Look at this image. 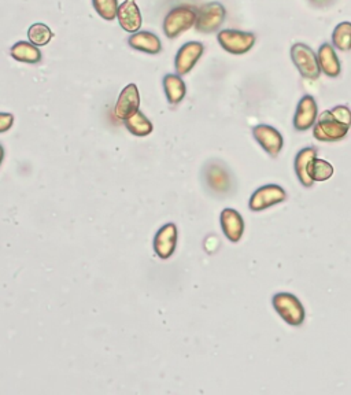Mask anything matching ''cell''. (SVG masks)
<instances>
[{"label": "cell", "mask_w": 351, "mask_h": 395, "mask_svg": "<svg viewBox=\"0 0 351 395\" xmlns=\"http://www.w3.org/2000/svg\"><path fill=\"white\" fill-rule=\"evenodd\" d=\"M140 95L136 84H128L118 96L116 105V117L119 119H128L132 113L139 110Z\"/></svg>", "instance_id": "2e32d148"}, {"label": "cell", "mask_w": 351, "mask_h": 395, "mask_svg": "<svg viewBox=\"0 0 351 395\" xmlns=\"http://www.w3.org/2000/svg\"><path fill=\"white\" fill-rule=\"evenodd\" d=\"M227 10L220 1H209L197 10L195 28L200 33H214L224 24Z\"/></svg>", "instance_id": "5b68a950"}, {"label": "cell", "mask_w": 351, "mask_h": 395, "mask_svg": "<svg viewBox=\"0 0 351 395\" xmlns=\"http://www.w3.org/2000/svg\"><path fill=\"white\" fill-rule=\"evenodd\" d=\"M121 28L128 33H136L142 28V13L135 0H125L119 4L117 14Z\"/></svg>", "instance_id": "4fadbf2b"}, {"label": "cell", "mask_w": 351, "mask_h": 395, "mask_svg": "<svg viewBox=\"0 0 351 395\" xmlns=\"http://www.w3.org/2000/svg\"><path fill=\"white\" fill-rule=\"evenodd\" d=\"M318 119H334L336 122H341V124H345L348 126H351V110L345 105L335 106L334 109L325 110L324 113H321L318 116Z\"/></svg>", "instance_id": "484cf974"}, {"label": "cell", "mask_w": 351, "mask_h": 395, "mask_svg": "<svg viewBox=\"0 0 351 395\" xmlns=\"http://www.w3.org/2000/svg\"><path fill=\"white\" fill-rule=\"evenodd\" d=\"M95 11L106 21H114L118 14V0H92Z\"/></svg>", "instance_id": "d4e9b609"}, {"label": "cell", "mask_w": 351, "mask_h": 395, "mask_svg": "<svg viewBox=\"0 0 351 395\" xmlns=\"http://www.w3.org/2000/svg\"><path fill=\"white\" fill-rule=\"evenodd\" d=\"M317 58H318L321 73H324L327 77H331V79H336L341 76L342 73L341 59L336 54V48L332 44L329 43L321 44L317 52Z\"/></svg>", "instance_id": "5bb4252c"}, {"label": "cell", "mask_w": 351, "mask_h": 395, "mask_svg": "<svg viewBox=\"0 0 351 395\" xmlns=\"http://www.w3.org/2000/svg\"><path fill=\"white\" fill-rule=\"evenodd\" d=\"M197 10L193 6L183 4L174 7L163 20V33L167 39H176L193 27H195Z\"/></svg>", "instance_id": "6da1fadb"}, {"label": "cell", "mask_w": 351, "mask_h": 395, "mask_svg": "<svg viewBox=\"0 0 351 395\" xmlns=\"http://www.w3.org/2000/svg\"><path fill=\"white\" fill-rule=\"evenodd\" d=\"M163 89L170 105L180 103L187 94L186 82L179 75H166L163 77Z\"/></svg>", "instance_id": "ffe728a7"}, {"label": "cell", "mask_w": 351, "mask_h": 395, "mask_svg": "<svg viewBox=\"0 0 351 395\" xmlns=\"http://www.w3.org/2000/svg\"><path fill=\"white\" fill-rule=\"evenodd\" d=\"M290 54L294 65L304 79L312 81L320 79L321 69L317 54L313 51L312 47L305 43H295L292 44Z\"/></svg>", "instance_id": "277c9868"}, {"label": "cell", "mask_w": 351, "mask_h": 395, "mask_svg": "<svg viewBox=\"0 0 351 395\" xmlns=\"http://www.w3.org/2000/svg\"><path fill=\"white\" fill-rule=\"evenodd\" d=\"M128 44L132 48L150 55H156L162 51V43L159 38L147 31H139L136 33H132L128 39Z\"/></svg>", "instance_id": "ac0fdd59"}, {"label": "cell", "mask_w": 351, "mask_h": 395, "mask_svg": "<svg viewBox=\"0 0 351 395\" xmlns=\"http://www.w3.org/2000/svg\"><path fill=\"white\" fill-rule=\"evenodd\" d=\"M177 227L174 224H166L163 225L158 232L154 239V250L156 255L160 260H167L173 255L176 246H177Z\"/></svg>", "instance_id": "7c38bea8"}, {"label": "cell", "mask_w": 351, "mask_h": 395, "mask_svg": "<svg viewBox=\"0 0 351 395\" xmlns=\"http://www.w3.org/2000/svg\"><path fill=\"white\" fill-rule=\"evenodd\" d=\"M220 223L224 235L230 241L237 243L241 240L244 235V220L237 210L232 207L224 209L220 216Z\"/></svg>", "instance_id": "9a60e30c"}, {"label": "cell", "mask_w": 351, "mask_h": 395, "mask_svg": "<svg viewBox=\"0 0 351 395\" xmlns=\"http://www.w3.org/2000/svg\"><path fill=\"white\" fill-rule=\"evenodd\" d=\"M11 57L22 64H29V65H36L41 61V51L39 47L32 44L31 41H17L11 50H10Z\"/></svg>", "instance_id": "d6986e66"}, {"label": "cell", "mask_w": 351, "mask_h": 395, "mask_svg": "<svg viewBox=\"0 0 351 395\" xmlns=\"http://www.w3.org/2000/svg\"><path fill=\"white\" fill-rule=\"evenodd\" d=\"M52 38H54L52 31L50 29L48 25H45L43 22H36V24L31 25L29 29H28V39L36 47L47 45Z\"/></svg>", "instance_id": "cb8c5ba5"}, {"label": "cell", "mask_w": 351, "mask_h": 395, "mask_svg": "<svg viewBox=\"0 0 351 395\" xmlns=\"http://www.w3.org/2000/svg\"><path fill=\"white\" fill-rule=\"evenodd\" d=\"M124 124L126 126V129L135 135V136H149L154 126L153 122L144 116V113H142L140 110H136L135 113H132L128 119H124Z\"/></svg>", "instance_id": "44dd1931"}, {"label": "cell", "mask_w": 351, "mask_h": 395, "mask_svg": "<svg viewBox=\"0 0 351 395\" xmlns=\"http://www.w3.org/2000/svg\"><path fill=\"white\" fill-rule=\"evenodd\" d=\"M14 125V116L10 113H0V133H4L11 129Z\"/></svg>", "instance_id": "4316f807"}, {"label": "cell", "mask_w": 351, "mask_h": 395, "mask_svg": "<svg viewBox=\"0 0 351 395\" xmlns=\"http://www.w3.org/2000/svg\"><path fill=\"white\" fill-rule=\"evenodd\" d=\"M274 311L287 324L299 327L306 318V312L302 302L291 292H278L272 298Z\"/></svg>", "instance_id": "3957f363"}, {"label": "cell", "mask_w": 351, "mask_h": 395, "mask_svg": "<svg viewBox=\"0 0 351 395\" xmlns=\"http://www.w3.org/2000/svg\"><path fill=\"white\" fill-rule=\"evenodd\" d=\"M285 200H287V193L283 187L277 184H267L257 188L251 194L248 207L251 211H264Z\"/></svg>", "instance_id": "52a82bcc"}, {"label": "cell", "mask_w": 351, "mask_h": 395, "mask_svg": "<svg viewBox=\"0 0 351 395\" xmlns=\"http://www.w3.org/2000/svg\"><path fill=\"white\" fill-rule=\"evenodd\" d=\"M309 1L315 7H325L332 3V0H309Z\"/></svg>", "instance_id": "83f0119b"}, {"label": "cell", "mask_w": 351, "mask_h": 395, "mask_svg": "<svg viewBox=\"0 0 351 395\" xmlns=\"http://www.w3.org/2000/svg\"><path fill=\"white\" fill-rule=\"evenodd\" d=\"M318 119V105L312 95H305L298 102L295 116H294V128L298 132H305L314 126Z\"/></svg>", "instance_id": "8fae6325"}, {"label": "cell", "mask_w": 351, "mask_h": 395, "mask_svg": "<svg viewBox=\"0 0 351 395\" xmlns=\"http://www.w3.org/2000/svg\"><path fill=\"white\" fill-rule=\"evenodd\" d=\"M350 126L336 122L334 119H318L313 126V136L322 143H335L345 139Z\"/></svg>", "instance_id": "30bf717a"}, {"label": "cell", "mask_w": 351, "mask_h": 395, "mask_svg": "<svg viewBox=\"0 0 351 395\" xmlns=\"http://www.w3.org/2000/svg\"><path fill=\"white\" fill-rule=\"evenodd\" d=\"M204 52V47L199 41H188L180 47L174 59V68L179 76L188 75L202 58Z\"/></svg>", "instance_id": "9c48e42d"}, {"label": "cell", "mask_w": 351, "mask_h": 395, "mask_svg": "<svg viewBox=\"0 0 351 395\" xmlns=\"http://www.w3.org/2000/svg\"><path fill=\"white\" fill-rule=\"evenodd\" d=\"M308 173L314 183L327 181L334 176V166L328 161L317 157V158L312 159V162L309 163Z\"/></svg>", "instance_id": "7402d4cb"}, {"label": "cell", "mask_w": 351, "mask_h": 395, "mask_svg": "<svg viewBox=\"0 0 351 395\" xmlns=\"http://www.w3.org/2000/svg\"><path fill=\"white\" fill-rule=\"evenodd\" d=\"M218 44L223 50L232 55H244L253 50L255 35L253 32H243L237 29H223L217 35Z\"/></svg>", "instance_id": "8992f818"}, {"label": "cell", "mask_w": 351, "mask_h": 395, "mask_svg": "<svg viewBox=\"0 0 351 395\" xmlns=\"http://www.w3.org/2000/svg\"><path fill=\"white\" fill-rule=\"evenodd\" d=\"M3 159H4V147L0 144V165H1Z\"/></svg>", "instance_id": "f1b7e54d"}, {"label": "cell", "mask_w": 351, "mask_h": 395, "mask_svg": "<svg viewBox=\"0 0 351 395\" xmlns=\"http://www.w3.org/2000/svg\"><path fill=\"white\" fill-rule=\"evenodd\" d=\"M332 45L339 51H350L351 22L343 21L335 27L332 32Z\"/></svg>", "instance_id": "603a6c76"}, {"label": "cell", "mask_w": 351, "mask_h": 395, "mask_svg": "<svg viewBox=\"0 0 351 395\" xmlns=\"http://www.w3.org/2000/svg\"><path fill=\"white\" fill-rule=\"evenodd\" d=\"M203 177L207 188L218 195H230L234 188V180L231 170L221 162L213 161L204 166Z\"/></svg>", "instance_id": "7a4b0ae2"}, {"label": "cell", "mask_w": 351, "mask_h": 395, "mask_svg": "<svg viewBox=\"0 0 351 395\" xmlns=\"http://www.w3.org/2000/svg\"><path fill=\"white\" fill-rule=\"evenodd\" d=\"M253 136L255 142L272 157L276 158L281 153L284 147V137L283 135L271 125L260 124L253 128Z\"/></svg>", "instance_id": "ba28073f"}, {"label": "cell", "mask_w": 351, "mask_h": 395, "mask_svg": "<svg viewBox=\"0 0 351 395\" xmlns=\"http://www.w3.org/2000/svg\"><path fill=\"white\" fill-rule=\"evenodd\" d=\"M317 154H318V150L315 147H305L295 157V162H294L295 173H297L299 183L305 188H311L314 184V181L308 173V169H309V163L312 162V159L317 158Z\"/></svg>", "instance_id": "e0dca14e"}]
</instances>
